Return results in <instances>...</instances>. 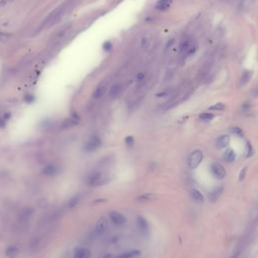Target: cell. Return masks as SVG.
<instances>
[{
	"mask_svg": "<svg viewBox=\"0 0 258 258\" xmlns=\"http://www.w3.org/2000/svg\"><path fill=\"white\" fill-rule=\"evenodd\" d=\"M203 160V152L201 150H195L191 153L189 159H188V164L189 168H196L198 165L201 163V161Z\"/></svg>",
	"mask_w": 258,
	"mask_h": 258,
	"instance_id": "1",
	"label": "cell"
},
{
	"mask_svg": "<svg viewBox=\"0 0 258 258\" xmlns=\"http://www.w3.org/2000/svg\"><path fill=\"white\" fill-rule=\"evenodd\" d=\"M103 175L100 171H94L88 176L87 184L91 187H96V185L103 184Z\"/></svg>",
	"mask_w": 258,
	"mask_h": 258,
	"instance_id": "2",
	"label": "cell"
},
{
	"mask_svg": "<svg viewBox=\"0 0 258 258\" xmlns=\"http://www.w3.org/2000/svg\"><path fill=\"white\" fill-rule=\"evenodd\" d=\"M211 172L212 175L217 177L218 180H223L226 176V169L224 167L218 162H214L211 165Z\"/></svg>",
	"mask_w": 258,
	"mask_h": 258,
	"instance_id": "3",
	"label": "cell"
},
{
	"mask_svg": "<svg viewBox=\"0 0 258 258\" xmlns=\"http://www.w3.org/2000/svg\"><path fill=\"white\" fill-rule=\"evenodd\" d=\"M109 218H110L112 223L117 226H120V225H123L126 223V218L119 212H116V211L110 212L109 213Z\"/></svg>",
	"mask_w": 258,
	"mask_h": 258,
	"instance_id": "4",
	"label": "cell"
},
{
	"mask_svg": "<svg viewBox=\"0 0 258 258\" xmlns=\"http://www.w3.org/2000/svg\"><path fill=\"white\" fill-rule=\"evenodd\" d=\"M101 145V139L98 136H92L88 142L85 144V150L87 151H93L97 149Z\"/></svg>",
	"mask_w": 258,
	"mask_h": 258,
	"instance_id": "5",
	"label": "cell"
},
{
	"mask_svg": "<svg viewBox=\"0 0 258 258\" xmlns=\"http://www.w3.org/2000/svg\"><path fill=\"white\" fill-rule=\"evenodd\" d=\"M136 224H137V227H138L139 231L143 234H147L149 231V227H148V223L147 221L144 219L143 217L138 216L136 219Z\"/></svg>",
	"mask_w": 258,
	"mask_h": 258,
	"instance_id": "6",
	"label": "cell"
},
{
	"mask_svg": "<svg viewBox=\"0 0 258 258\" xmlns=\"http://www.w3.org/2000/svg\"><path fill=\"white\" fill-rule=\"evenodd\" d=\"M107 220L105 219L104 217L102 218H100V219L97 221V223H96V229H95V231L96 233L98 234V235H101V234H103L105 231H106V229H107Z\"/></svg>",
	"mask_w": 258,
	"mask_h": 258,
	"instance_id": "7",
	"label": "cell"
},
{
	"mask_svg": "<svg viewBox=\"0 0 258 258\" xmlns=\"http://www.w3.org/2000/svg\"><path fill=\"white\" fill-rule=\"evenodd\" d=\"M230 142V137L229 135H222L220 136L219 138L217 139L216 141V144H217V147L218 148H224L226 147Z\"/></svg>",
	"mask_w": 258,
	"mask_h": 258,
	"instance_id": "8",
	"label": "cell"
},
{
	"mask_svg": "<svg viewBox=\"0 0 258 258\" xmlns=\"http://www.w3.org/2000/svg\"><path fill=\"white\" fill-rule=\"evenodd\" d=\"M172 0H158V2L156 3L155 8L157 10H160V11H163V10H167V8L171 6Z\"/></svg>",
	"mask_w": 258,
	"mask_h": 258,
	"instance_id": "9",
	"label": "cell"
},
{
	"mask_svg": "<svg viewBox=\"0 0 258 258\" xmlns=\"http://www.w3.org/2000/svg\"><path fill=\"white\" fill-rule=\"evenodd\" d=\"M56 171H58V169H56V167H55L54 164H48V165H47V167L42 169V175H44V176H51L56 175Z\"/></svg>",
	"mask_w": 258,
	"mask_h": 258,
	"instance_id": "10",
	"label": "cell"
},
{
	"mask_svg": "<svg viewBox=\"0 0 258 258\" xmlns=\"http://www.w3.org/2000/svg\"><path fill=\"white\" fill-rule=\"evenodd\" d=\"M90 255H91L90 251L86 248H79L75 252L76 258H87V257H90Z\"/></svg>",
	"mask_w": 258,
	"mask_h": 258,
	"instance_id": "11",
	"label": "cell"
},
{
	"mask_svg": "<svg viewBox=\"0 0 258 258\" xmlns=\"http://www.w3.org/2000/svg\"><path fill=\"white\" fill-rule=\"evenodd\" d=\"M191 196L196 202H199V203H203L204 202V196H203V194L199 191V189H193L191 191Z\"/></svg>",
	"mask_w": 258,
	"mask_h": 258,
	"instance_id": "12",
	"label": "cell"
},
{
	"mask_svg": "<svg viewBox=\"0 0 258 258\" xmlns=\"http://www.w3.org/2000/svg\"><path fill=\"white\" fill-rule=\"evenodd\" d=\"M251 78H252V72L251 71H245L243 74H242V76H241L240 86H244V85H246L249 82Z\"/></svg>",
	"mask_w": 258,
	"mask_h": 258,
	"instance_id": "13",
	"label": "cell"
},
{
	"mask_svg": "<svg viewBox=\"0 0 258 258\" xmlns=\"http://www.w3.org/2000/svg\"><path fill=\"white\" fill-rule=\"evenodd\" d=\"M121 91V86L120 84H114L113 86L110 88V90H109V95L113 99V98H116L117 96L119 95V93Z\"/></svg>",
	"mask_w": 258,
	"mask_h": 258,
	"instance_id": "14",
	"label": "cell"
},
{
	"mask_svg": "<svg viewBox=\"0 0 258 258\" xmlns=\"http://www.w3.org/2000/svg\"><path fill=\"white\" fill-rule=\"evenodd\" d=\"M235 156H236L235 151H234L233 149H228L224 154V159L227 161V162H232V161H234V159H235Z\"/></svg>",
	"mask_w": 258,
	"mask_h": 258,
	"instance_id": "15",
	"label": "cell"
},
{
	"mask_svg": "<svg viewBox=\"0 0 258 258\" xmlns=\"http://www.w3.org/2000/svg\"><path fill=\"white\" fill-rule=\"evenodd\" d=\"M193 42H191V40L189 39H185V40H184L183 42L180 43V51L183 52V54H187V51H189V48L191 47L192 46H193Z\"/></svg>",
	"mask_w": 258,
	"mask_h": 258,
	"instance_id": "16",
	"label": "cell"
},
{
	"mask_svg": "<svg viewBox=\"0 0 258 258\" xmlns=\"http://www.w3.org/2000/svg\"><path fill=\"white\" fill-rule=\"evenodd\" d=\"M106 90H107L106 86H105V85H101V86H99L95 90L94 95H93V96H94V98H100V97H102L105 94Z\"/></svg>",
	"mask_w": 258,
	"mask_h": 258,
	"instance_id": "17",
	"label": "cell"
},
{
	"mask_svg": "<svg viewBox=\"0 0 258 258\" xmlns=\"http://www.w3.org/2000/svg\"><path fill=\"white\" fill-rule=\"evenodd\" d=\"M222 192H223V189H222V188H219V189H215V191H214V192L210 193V194H209L210 200H211L212 202H215V201H217L218 198H219V197L221 196Z\"/></svg>",
	"mask_w": 258,
	"mask_h": 258,
	"instance_id": "18",
	"label": "cell"
},
{
	"mask_svg": "<svg viewBox=\"0 0 258 258\" xmlns=\"http://www.w3.org/2000/svg\"><path fill=\"white\" fill-rule=\"evenodd\" d=\"M150 36L147 35V34H144L140 38V42L139 44L141 47H147L149 46V43H150Z\"/></svg>",
	"mask_w": 258,
	"mask_h": 258,
	"instance_id": "19",
	"label": "cell"
},
{
	"mask_svg": "<svg viewBox=\"0 0 258 258\" xmlns=\"http://www.w3.org/2000/svg\"><path fill=\"white\" fill-rule=\"evenodd\" d=\"M138 255H140V251H138V250H132V251H130V252L121 254V255H119V257L128 258V257H134V256H138Z\"/></svg>",
	"mask_w": 258,
	"mask_h": 258,
	"instance_id": "20",
	"label": "cell"
},
{
	"mask_svg": "<svg viewBox=\"0 0 258 258\" xmlns=\"http://www.w3.org/2000/svg\"><path fill=\"white\" fill-rule=\"evenodd\" d=\"M76 124H78V121H77V120L67 119V120H64V122H63L62 127L63 128H69V127H71V126H74V125H76Z\"/></svg>",
	"mask_w": 258,
	"mask_h": 258,
	"instance_id": "21",
	"label": "cell"
},
{
	"mask_svg": "<svg viewBox=\"0 0 258 258\" xmlns=\"http://www.w3.org/2000/svg\"><path fill=\"white\" fill-rule=\"evenodd\" d=\"M6 255L9 256V257H14L17 255V248L13 247V246H10V247H8L6 250Z\"/></svg>",
	"mask_w": 258,
	"mask_h": 258,
	"instance_id": "22",
	"label": "cell"
},
{
	"mask_svg": "<svg viewBox=\"0 0 258 258\" xmlns=\"http://www.w3.org/2000/svg\"><path fill=\"white\" fill-rule=\"evenodd\" d=\"M80 202V196H75L73 199H71V201L69 202V208L72 209V208H75L77 205L79 204Z\"/></svg>",
	"mask_w": 258,
	"mask_h": 258,
	"instance_id": "23",
	"label": "cell"
},
{
	"mask_svg": "<svg viewBox=\"0 0 258 258\" xmlns=\"http://www.w3.org/2000/svg\"><path fill=\"white\" fill-rule=\"evenodd\" d=\"M214 118V115L212 113H202L200 115V119L204 120V121H210Z\"/></svg>",
	"mask_w": 258,
	"mask_h": 258,
	"instance_id": "24",
	"label": "cell"
},
{
	"mask_svg": "<svg viewBox=\"0 0 258 258\" xmlns=\"http://www.w3.org/2000/svg\"><path fill=\"white\" fill-rule=\"evenodd\" d=\"M225 109V105L223 103H217L214 106L210 107V110H217V111H222Z\"/></svg>",
	"mask_w": 258,
	"mask_h": 258,
	"instance_id": "25",
	"label": "cell"
},
{
	"mask_svg": "<svg viewBox=\"0 0 258 258\" xmlns=\"http://www.w3.org/2000/svg\"><path fill=\"white\" fill-rule=\"evenodd\" d=\"M153 195L152 194H144L143 196H141V197H139L138 198V200H141V201H150V200H152L153 199Z\"/></svg>",
	"mask_w": 258,
	"mask_h": 258,
	"instance_id": "26",
	"label": "cell"
},
{
	"mask_svg": "<svg viewBox=\"0 0 258 258\" xmlns=\"http://www.w3.org/2000/svg\"><path fill=\"white\" fill-rule=\"evenodd\" d=\"M125 143H126V145H128V146H132L133 144H134V138H133V136H127V137H125Z\"/></svg>",
	"mask_w": 258,
	"mask_h": 258,
	"instance_id": "27",
	"label": "cell"
},
{
	"mask_svg": "<svg viewBox=\"0 0 258 258\" xmlns=\"http://www.w3.org/2000/svg\"><path fill=\"white\" fill-rule=\"evenodd\" d=\"M231 131L234 133V134H236V135H239L240 137H243V133H242V130L240 128H238V127H234L231 129Z\"/></svg>",
	"mask_w": 258,
	"mask_h": 258,
	"instance_id": "28",
	"label": "cell"
},
{
	"mask_svg": "<svg viewBox=\"0 0 258 258\" xmlns=\"http://www.w3.org/2000/svg\"><path fill=\"white\" fill-rule=\"evenodd\" d=\"M103 48H104V51H111V48H112V43L110 42H106L104 44H103Z\"/></svg>",
	"mask_w": 258,
	"mask_h": 258,
	"instance_id": "29",
	"label": "cell"
},
{
	"mask_svg": "<svg viewBox=\"0 0 258 258\" xmlns=\"http://www.w3.org/2000/svg\"><path fill=\"white\" fill-rule=\"evenodd\" d=\"M33 100H34V98H33V96L32 95H26L25 97H24V101H25L26 103H31Z\"/></svg>",
	"mask_w": 258,
	"mask_h": 258,
	"instance_id": "30",
	"label": "cell"
},
{
	"mask_svg": "<svg viewBox=\"0 0 258 258\" xmlns=\"http://www.w3.org/2000/svg\"><path fill=\"white\" fill-rule=\"evenodd\" d=\"M246 171H247V168H246V167L242 168V171H241V172H240V176H239L240 180H244V177H245V176H246Z\"/></svg>",
	"mask_w": 258,
	"mask_h": 258,
	"instance_id": "31",
	"label": "cell"
},
{
	"mask_svg": "<svg viewBox=\"0 0 258 258\" xmlns=\"http://www.w3.org/2000/svg\"><path fill=\"white\" fill-rule=\"evenodd\" d=\"M175 43V38H171V39H168V42H167V44H165V48L167 50H168L169 47H172V44Z\"/></svg>",
	"mask_w": 258,
	"mask_h": 258,
	"instance_id": "32",
	"label": "cell"
},
{
	"mask_svg": "<svg viewBox=\"0 0 258 258\" xmlns=\"http://www.w3.org/2000/svg\"><path fill=\"white\" fill-rule=\"evenodd\" d=\"M136 78H137V81H143V79L145 78V73H143V72L138 73Z\"/></svg>",
	"mask_w": 258,
	"mask_h": 258,
	"instance_id": "33",
	"label": "cell"
},
{
	"mask_svg": "<svg viewBox=\"0 0 258 258\" xmlns=\"http://www.w3.org/2000/svg\"><path fill=\"white\" fill-rule=\"evenodd\" d=\"M247 147H248V154H247V156H250L252 154V146H251V144H250V142L249 141H247Z\"/></svg>",
	"mask_w": 258,
	"mask_h": 258,
	"instance_id": "34",
	"label": "cell"
},
{
	"mask_svg": "<svg viewBox=\"0 0 258 258\" xmlns=\"http://www.w3.org/2000/svg\"><path fill=\"white\" fill-rule=\"evenodd\" d=\"M168 94V91H163L162 93H159V94H156V97H161V96H167Z\"/></svg>",
	"mask_w": 258,
	"mask_h": 258,
	"instance_id": "35",
	"label": "cell"
},
{
	"mask_svg": "<svg viewBox=\"0 0 258 258\" xmlns=\"http://www.w3.org/2000/svg\"><path fill=\"white\" fill-rule=\"evenodd\" d=\"M252 95L254 97H258V87L256 89H254V91L252 92Z\"/></svg>",
	"mask_w": 258,
	"mask_h": 258,
	"instance_id": "36",
	"label": "cell"
}]
</instances>
